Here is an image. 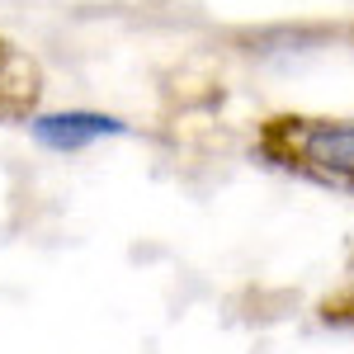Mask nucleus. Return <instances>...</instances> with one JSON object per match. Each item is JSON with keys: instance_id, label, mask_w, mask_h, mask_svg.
Returning <instances> with one entry per match:
<instances>
[{"instance_id": "7ed1b4c3", "label": "nucleus", "mask_w": 354, "mask_h": 354, "mask_svg": "<svg viewBox=\"0 0 354 354\" xmlns=\"http://www.w3.org/2000/svg\"><path fill=\"white\" fill-rule=\"evenodd\" d=\"M350 33H354V28H350Z\"/></svg>"}, {"instance_id": "f03ea898", "label": "nucleus", "mask_w": 354, "mask_h": 354, "mask_svg": "<svg viewBox=\"0 0 354 354\" xmlns=\"http://www.w3.org/2000/svg\"><path fill=\"white\" fill-rule=\"evenodd\" d=\"M33 137L43 142V147H53V151H81L90 142H100V137H118L128 133L118 118L109 113H90V109H71V113H38L33 123Z\"/></svg>"}, {"instance_id": "f257e3e1", "label": "nucleus", "mask_w": 354, "mask_h": 354, "mask_svg": "<svg viewBox=\"0 0 354 354\" xmlns=\"http://www.w3.org/2000/svg\"><path fill=\"white\" fill-rule=\"evenodd\" d=\"M255 156L283 175L354 194V118L274 113L255 133Z\"/></svg>"}]
</instances>
